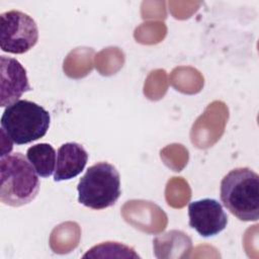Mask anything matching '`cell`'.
<instances>
[{
	"label": "cell",
	"mask_w": 259,
	"mask_h": 259,
	"mask_svg": "<svg viewBox=\"0 0 259 259\" xmlns=\"http://www.w3.org/2000/svg\"><path fill=\"white\" fill-rule=\"evenodd\" d=\"M37 175L27 157L19 152L1 157V202L17 207L32 201L39 191Z\"/></svg>",
	"instance_id": "obj_1"
},
{
	"label": "cell",
	"mask_w": 259,
	"mask_h": 259,
	"mask_svg": "<svg viewBox=\"0 0 259 259\" xmlns=\"http://www.w3.org/2000/svg\"><path fill=\"white\" fill-rule=\"evenodd\" d=\"M221 200L240 221L259 219V175L248 167L231 170L221 181Z\"/></svg>",
	"instance_id": "obj_2"
},
{
	"label": "cell",
	"mask_w": 259,
	"mask_h": 259,
	"mask_svg": "<svg viewBox=\"0 0 259 259\" xmlns=\"http://www.w3.org/2000/svg\"><path fill=\"white\" fill-rule=\"evenodd\" d=\"M50 113L29 100H18L7 106L1 116V134L16 145H24L46 136Z\"/></svg>",
	"instance_id": "obj_3"
},
{
	"label": "cell",
	"mask_w": 259,
	"mask_h": 259,
	"mask_svg": "<svg viewBox=\"0 0 259 259\" xmlns=\"http://www.w3.org/2000/svg\"><path fill=\"white\" fill-rule=\"evenodd\" d=\"M77 190L81 204L92 209L110 207L121 194L119 173L113 165L98 162L80 178Z\"/></svg>",
	"instance_id": "obj_4"
},
{
	"label": "cell",
	"mask_w": 259,
	"mask_h": 259,
	"mask_svg": "<svg viewBox=\"0 0 259 259\" xmlns=\"http://www.w3.org/2000/svg\"><path fill=\"white\" fill-rule=\"evenodd\" d=\"M38 39V28L28 14L10 10L0 15L1 50L10 54H24L32 49Z\"/></svg>",
	"instance_id": "obj_5"
},
{
	"label": "cell",
	"mask_w": 259,
	"mask_h": 259,
	"mask_svg": "<svg viewBox=\"0 0 259 259\" xmlns=\"http://www.w3.org/2000/svg\"><path fill=\"white\" fill-rule=\"evenodd\" d=\"M189 226L202 237L221 233L228 224V217L222 204L212 198L195 200L188 205Z\"/></svg>",
	"instance_id": "obj_6"
},
{
	"label": "cell",
	"mask_w": 259,
	"mask_h": 259,
	"mask_svg": "<svg viewBox=\"0 0 259 259\" xmlns=\"http://www.w3.org/2000/svg\"><path fill=\"white\" fill-rule=\"evenodd\" d=\"M1 101L2 107L9 106L18 101L19 97L31 90L26 70L15 59L1 56Z\"/></svg>",
	"instance_id": "obj_7"
},
{
	"label": "cell",
	"mask_w": 259,
	"mask_h": 259,
	"mask_svg": "<svg viewBox=\"0 0 259 259\" xmlns=\"http://www.w3.org/2000/svg\"><path fill=\"white\" fill-rule=\"evenodd\" d=\"M88 161L86 150L77 143L63 144L57 153L54 180H69L79 175Z\"/></svg>",
	"instance_id": "obj_8"
},
{
	"label": "cell",
	"mask_w": 259,
	"mask_h": 259,
	"mask_svg": "<svg viewBox=\"0 0 259 259\" xmlns=\"http://www.w3.org/2000/svg\"><path fill=\"white\" fill-rule=\"evenodd\" d=\"M155 256L162 258H187L192 247L189 236L182 231L172 230L153 240Z\"/></svg>",
	"instance_id": "obj_9"
},
{
	"label": "cell",
	"mask_w": 259,
	"mask_h": 259,
	"mask_svg": "<svg viewBox=\"0 0 259 259\" xmlns=\"http://www.w3.org/2000/svg\"><path fill=\"white\" fill-rule=\"evenodd\" d=\"M26 157L40 177H49L55 172L56 151L52 145L40 143L27 149Z\"/></svg>",
	"instance_id": "obj_10"
}]
</instances>
